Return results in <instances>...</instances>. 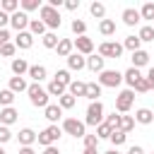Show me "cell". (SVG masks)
Instances as JSON below:
<instances>
[{
    "instance_id": "cell-1",
    "label": "cell",
    "mask_w": 154,
    "mask_h": 154,
    "mask_svg": "<svg viewBox=\"0 0 154 154\" xmlns=\"http://www.w3.org/2000/svg\"><path fill=\"white\" fill-rule=\"evenodd\" d=\"M103 120H106V116H103V103H101V101H91V103L87 106L84 125H94V128H99Z\"/></svg>"
},
{
    "instance_id": "cell-2",
    "label": "cell",
    "mask_w": 154,
    "mask_h": 154,
    "mask_svg": "<svg viewBox=\"0 0 154 154\" xmlns=\"http://www.w3.org/2000/svg\"><path fill=\"white\" fill-rule=\"evenodd\" d=\"M38 14H41V22L53 31V29H58L60 24H63V19H60V12L55 10V7H51V5H41V10H38Z\"/></svg>"
},
{
    "instance_id": "cell-3",
    "label": "cell",
    "mask_w": 154,
    "mask_h": 154,
    "mask_svg": "<svg viewBox=\"0 0 154 154\" xmlns=\"http://www.w3.org/2000/svg\"><path fill=\"white\" fill-rule=\"evenodd\" d=\"M26 94H29L31 106H36V108H46V106H48V91H46L43 87H38L36 82H34V84H29Z\"/></svg>"
},
{
    "instance_id": "cell-4",
    "label": "cell",
    "mask_w": 154,
    "mask_h": 154,
    "mask_svg": "<svg viewBox=\"0 0 154 154\" xmlns=\"http://www.w3.org/2000/svg\"><path fill=\"white\" fill-rule=\"evenodd\" d=\"M60 132H63V130H60L58 125H48L46 130H41V132L36 135V142H38L41 147H53V144L60 140Z\"/></svg>"
},
{
    "instance_id": "cell-5",
    "label": "cell",
    "mask_w": 154,
    "mask_h": 154,
    "mask_svg": "<svg viewBox=\"0 0 154 154\" xmlns=\"http://www.w3.org/2000/svg\"><path fill=\"white\" fill-rule=\"evenodd\" d=\"M63 130H65L67 135L77 137V140H84V135H87V125H84L82 120H77V118H65V120H63Z\"/></svg>"
},
{
    "instance_id": "cell-6",
    "label": "cell",
    "mask_w": 154,
    "mask_h": 154,
    "mask_svg": "<svg viewBox=\"0 0 154 154\" xmlns=\"http://www.w3.org/2000/svg\"><path fill=\"white\" fill-rule=\"evenodd\" d=\"M132 103H135V91L132 89H123L118 96H116V111L123 116V113H128L130 108H132Z\"/></svg>"
},
{
    "instance_id": "cell-7",
    "label": "cell",
    "mask_w": 154,
    "mask_h": 154,
    "mask_svg": "<svg viewBox=\"0 0 154 154\" xmlns=\"http://www.w3.org/2000/svg\"><path fill=\"white\" fill-rule=\"evenodd\" d=\"M123 43H116V41H103L99 46V55L101 58H120L123 55Z\"/></svg>"
},
{
    "instance_id": "cell-8",
    "label": "cell",
    "mask_w": 154,
    "mask_h": 154,
    "mask_svg": "<svg viewBox=\"0 0 154 154\" xmlns=\"http://www.w3.org/2000/svg\"><path fill=\"white\" fill-rule=\"evenodd\" d=\"M120 82H123V72H118V70H103V72L99 75V84H101V87L116 89Z\"/></svg>"
},
{
    "instance_id": "cell-9",
    "label": "cell",
    "mask_w": 154,
    "mask_h": 154,
    "mask_svg": "<svg viewBox=\"0 0 154 154\" xmlns=\"http://www.w3.org/2000/svg\"><path fill=\"white\" fill-rule=\"evenodd\" d=\"M29 22H31V19H29V14H26V12H22V10H19V12H14V14H10V24H12V29H17V34H19V31H26Z\"/></svg>"
},
{
    "instance_id": "cell-10",
    "label": "cell",
    "mask_w": 154,
    "mask_h": 154,
    "mask_svg": "<svg viewBox=\"0 0 154 154\" xmlns=\"http://www.w3.org/2000/svg\"><path fill=\"white\" fill-rule=\"evenodd\" d=\"M75 48H77L79 55H87V58H89V55L94 53V41H91L89 36H77V38H75Z\"/></svg>"
},
{
    "instance_id": "cell-11",
    "label": "cell",
    "mask_w": 154,
    "mask_h": 154,
    "mask_svg": "<svg viewBox=\"0 0 154 154\" xmlns=\"http://www.w3.org/2000/svg\"><path fill=\"white\" fill-rule=\"evenodd\" d=\"M120 17H123V24H125V26H135V24H140V19H142V17H140V10H135V7H125Z\"/></svg>"
},
{
    "instance_id": "cell-12",
    "label": "cell",
    "mask_w": 154,
    "mask_h": 154,
    "mask_svg": "<svg viewBox=\"0 0 154 154\" xmlns=\"http://www.w3.org/2000/svg\"><path fill=\"white\" fill-rule=\"evenodd\" d=\"M43 118H46V120H51V123L55 125V123L63 118V108H60L58 103H48V106L43 108Z\"/></svg>"
},
{
    "instance_id": "cell-13",
    "label": "cell",
    "mask_w": 154,
    "mask_h": 154,
    "mask_svg": "<svg viewBox=\"0 0 154 154\" xmlns=\"http://www.w3.org/2000/svg\"><path fill=\"white\" fill-rule=\"evenodd\" d=\"M17 118H19V113H17V108H12V106H7V108H0V125H12V123H17Z\"/></svg>"
},
{
    "instance_id": "cell-14",
    "label": "cell",
    "mask_w": 154,
    "mask_h": 154,
    "mask_svg": "<svg viewBox=\"0 0 154 154\" xmlns=\"http://www.w3.org/2000/svg\"><path fill=\"white\" fill-rule=\"evenodd\" d=\"M14 46H17V48H22V51L31 48V46H34V36H31V31H19V34H17V38H14Z\"/></svg>"
},
{
    "instance_id": "cell-15",
    "label": "cell",
    "mask_w": 154,
    "mask_h": 154,
    "mask_svg": "<svg viewBox=\"0 0 154 154\" xmlns=\"http://www.w3.org/2000/svg\"><path fill=\"white\" fill-rule=\"evenodd\" d=\"M10 67H12V72H14V77H22L24 72L29 75V63L24 60V58H12V63H10Z\"/></svg>"
},
{
    "instance_id": "cell-16",
    "label": "cell",
    "mask_w": 154,
    "mask_h": 154,
    "mask_svg": "<svg viewBox=\"0 0 154 154\" xmlns=\"http://www.w3.org/2000/svg\"><path fill=\"white\" fill-rule=\"evenodd\" d=\"M135 123H140V125H152V123H154V111H149V108H137V111H135Z\"/></svg>"
},
{
    "instance_id": "cell-17",
    "label": "cell",
    "mask_w": 154,
    "mask_h": 154,
    "mask_svg": "<svg viewBox=\"0 0 154 154\" xmlns=\"http://www.w3.org/2000/svg\"><path fill=\"white\" fill-rule=\"evenodd\" d=\"M103 63H106V58H101V55H94V53L87 58V67H89L91 72H99V75L106 70V67H103Z\"/></svg>"
},
{
    "instance_id": "cell-18",
    "label": "cell",
    "mask_w": 154,
    "mask_h": 154,
    "mask_svg": "<svg viewBox=\"0 0 154 154\" xmlns=\"http://www.w3.org/2000/svg\"><path fill=\"white\" fill-rule=\"evenodd\" d=\"M142 77V72L137 70V67H128L125 72H123V82L130 87V89H135V84H137V79Z\"/></svg>"
},
{
    "instance_id": "cell-19",
    "label": "cell",
    "mask_w": 154,
    "mask_h": 154,
    "mask_svg": "<svg viewBox=\"0 0 154 154\" xmlns=\"http://www.w3.org/2000/svg\"><path fill=\"white\" fill-rule=\"evenodd\" d=\"M17 137H19V144H22V147H31V144L36 142V132H34L31 128H22Z\"/></svg>"
},
{
    "instance_id": "cell-20",
    "label": "cell",
    "mask_w": 154,
    "mask_h": 154,
    "mask_svg": "<svg viewBox=\"0 0 154 154\" xmlns=\"http://www.w3.org/2000/svg\"><path fill=\"white\" fill-rule=\"evenodd\" d=\"M72 48H75V41L72 38H60V43H58V55L60 58H70L72 55Z\"/></svg>"
},
{
    "instance_id": "cell-21",
    "label": "cell",
    "mask_w": 154,
    "mask_h": 154,
    "mask_svg": "<svg viewBox=\"0 0 154 154\" xmlns=\"http://www.w3.org/2000/svg\"><path fill=\"white\" fill-rule=\"evenodd\" d=\"M67 67L79 72V70H84V67H87V58H84V55H79V53H72V55L67 58Z\"/></svg>"
},
{
    "instance_id": "cell-22",
    "label": "cell",
    "mask_w": 154,
    "mask_h": 154,
    "mask_svg": "<svg viewBox=\"0 0 154 154\" xmlns=\"http://www.w3.org/2000/svg\"><path fill=\"white\" fill-rule=\"evenodd\" d=\"M84 154H99V137L84 135Z\"/></svg>"
},
{
    "instance_id": "cell-23",
    "label": "cell",
    "mask_w": 154,
    "mask_h": 154,
    "mask_svg": "<svg viewBox=\"0 0 154 154\" xmlns=\"http://www.w3.org/2000/svg\"><path fill=\"white\" fill-rule=\"evenodd\" d=\"M46 29H48V26H46L41 19H31V22H29V31H31V36H41V38H43V36L48 34Z\"/></svg>"
},
{
    "instance_id": "cell-24",
    "label": "cell",
    "mask_w": 154,
    "mask_h": 154,
    "mask_svg": "<svg viewBox=\"0 0 154 154\" xmlns=\"http://www.w3.org/2000/svg\"><path fill=\"white\" fill-rule=\"evenodd\" d=\"M147 63H149V53H147V51H142V48H140V51H135V53H132V67H137V70H140V67H144Z\"/></svg>"
},
{
    "instance_id": "cell-25",
    "label": "cell",
    "mask_w": 154,
    "mask_h": 154,
    "mask_svg": "<svg viewBox=\"0 0 154 154\" xmlns=\"http://www.w3.org/2000/svg\"><path fill=\"white\" fill-rule=\"evenodd\" d=\"M10 91H14V94H19V91H26L29 89V84H26V79L24 77H10V87H7Z\"/></svg>"
},
{
    "instance_id": "cell-26",
    "label": "cell",
    "mask_w": 154,
    "mask_h": 154,
    "mask_svg": "<svg viewBox=\"0 0 154 154\" xmlns=\"http://www.w3.org/2000/svg\"><path fill=\"white\" fill-rule=\"evenodd\" d=\"M67 94H72L75 99H77V96H84V94H87V82H79V79H72V84L67 87Z\"/></svg>"
},
{
    "instance_id": "cell-27",
    "label": "cell",
    "mask_w": 154,
    "mask_h": 154,
    "mask_svg": "<svg viewBox=\"0 0 154 154\" xmlns=\"http://www.w3.org/2000/svg\"><path fill=\"white\" fill-rule=\"evenodd\" d=\"M101 89H103V87H101L99 82H87V94H84V96H87L89 101H99Z\"/></svg>"
},
{
    "instance_id": "cell-28",
    "label": "cell",
    "mask_w": 154,
    "mask_h": 154,
    "mask_svg": "<svg viewBox=\"0 0 154 154\" xmlns=\"http://www.w3.org/2000/svg\"><path fill=\"white\" fill-rule=\"evenodd\" d=\"M132 128H135V116H125V113H123V116H120V120H118V128H116V130H120V132H125V135H128Z\"/></svg>"
},
{
    "instance_id": "cell-29",
    "label": "cell",
    "mask_w": 154,
    "mask_h": 154,
    "mask_svg": "<svg viewBox=\"0 0 154 154\" xmlns=\"http://www.w3.org/2000/svg\"><path fill=\"white\" fill-rule=\"evenodd\" d=\"M46 75H48V70H46L43 65H31V67H29V77H31L36 84H38L41 79H46Z\"/></svg>"
},
{
    "instance_id": "cell-30",
    "label": "cell",
    "mask_w": 154,
    "mask_h": 154,
    "mask_svg": "<svg viewBox=\"0 0 154 154\" xmlns=\"http://www.w3.org/2000/svg\"><path fill=\"white\" fill-rule=\"evenodd\" d=\"M140 46H142V41H140V36L137 34H130V36H125V41H123V48H128V51H140Z\"/></svg>"
},
{
    "instance_id": "cell-31",
    "label": "cell",
    "mask_w": 154,
    "mask_h": 154,
    "mask_svg": "<svg viewBox=\"0 0 154 154\" xmlns=\"http://www.w3.org/2000/svg\"><path fill=\"white\" fill-rule=\"evenodd\" d=\"M46 91H48V96H58V99H60V96H63V94H67V87H65V84H60V82H55V79H53V82H51V84H48V89H46Z\"/></svg>"
},
{
    "instance_id": "cell-32",
    "label": "cell",
    "mask_w": 154,
    "mask_h": 154,
    "mask_svg": "<svg viewBox=\"0 0 154 154\" xmlns=\"http://www.w3.org/2000/svg\"><path fill=\"white\" fill-rule=\"evenodd\" d=\"M99 31H101L103 36H113V34H116V22H113V19H101V22H99Z\"/></svg>"
},
{
    "instance_id": "cell-33",
    "label": "cell",
    "mask_w": 154,
    "mask_h": 154,
    "mask_svg": "<svg viewBox=\"0 0 154 154\" xmlns=\"http://www.w3.org/2000/svg\"><path fill=\"white\" fill-rule=\"evenodd\" d=\"M19 0H2L0 2V10L2 12H7V14H14V12H19Z\"/></svg>"
},
{
    "instance_id": "cell-34",
    "label": "cell",
    "mask_w": 154,
    "mask_h": 154,
    "mask_svg": "<svg viewBox=\"0 0 154 154\" xmlns=\"http://www.w3.org/2000/svg\"><path fill=\"white\" fill-rule=\"evenodd\" d=\"M75 103H77V99H75L72 94H63V96L58 99V106H60L63 111H70V108H75Z\"/></svg>"
},
{
    "instance_id": "cell-35",
    "label": "cell",
    "mask_w": 154,
    "mask_h": 154,
    "mask_svg": "<svg viewBox=\"0 0 154 154\" xmlns=\"http://www.w3.org/2000/svg\"><path fill=\"white\" fill-rule=\"evenodd\" d=\"M89 12H91V17L103 19V17H106V5H103V2H91V5H89Z\"/></svg>"
},
{
    "instance_id": "cell-36",
    "label": "cell",
    "mask_w": 154,
    "mask_h": 154,
    "mask_svg": "<svg viewBox=\"0 0 154 154\" xmlns=\"http://www.w3.org/2000/svg\"><path fill=\"white\" fill-rule=\"evenodd\" d=\"M113 130H116V128H111L108 123H101V125L96 128V137H99V140H111Z\"/></svg>"
},
{
    "instance_id": "cell-37",
    "label": "cell",
    "mask_w": 154,
    "mask_h": 154,
    "mask_svg": "<svg viewBox=\"0 0 154 154\" xmlns=\"http://www.w3.org/2000/svg\"><path fill=\"white\" fill-rule=\"evenodd\" d=\"M41 41H43V46H46V48H58V43H60V38H58V34H55V31H48Z\"/></svg>"
},
{
    "instance_id": "cell-38",
    "label": "cell",
    "mask_w": 154,
    "mask_h": 154,
    "mask_svg": "<svg viewBox=\"0 0 154 154\" xmlns=\"http://www.w3.org/2000/svg\"><path fill=\"white\" fill-rule=\"evenodd\" d=\"M55 82H60V84H65V87H70L72 84V77H70V70H55V77H53Z\"/></svg>"
},
{
    "instance_id": "cell-39",
    "label": "cell",
    "mask_w": 154,
    "mask_h": 154,
    "mask_svg": "<svg viewBox=\"0 0 154 154\" xmlns=\"http://www.w3.org/2000/svg\"><path fill=\"white\" fill-rule=\"evenodd\" d=\"M137 36H140V41H142V43H144V41H154V26L144 24V26L137 31Z\"/></svg>"
},
{
    "instance_id": "cell-40",
    "label": "cell",
    "mask_w": 154,
    "mask_h": 154,
    "mask_svg": "<svg viewBox=\"0 0 154 154\" xmlns=\"http://www.w3.org/2000/svg\"><path fill=\"white\" fill-rule=\"evenodd\" d=\"M12 101H14V91H10V89H0V106L7 108V106H12Z\"/></svg>"
},
{
    "instance_id": "cell-41",
    "label": "cell",
    "mask_w": 154,
    "mask_h": 154,
    "mask_svg": "<svg viewBox=\"0 0 154 154\" xmlns=\"http://www.w3.org/2000/svg\"><path fill=\"white\" fill-rule=\"evenodd\" d=\"M70 29H72V34H77V36H87V24H84L82 19H72Z\"/></svg>"
},
{
    "instance_id": "cell-42",
    "label": "cell",
    "mask_w": 154,
    "mask_h": 154,
    "mask_svg": "<svg viewBox=\"0 0 154 154\" xmlns=\"http://www.w3.org/2000/svg\"><path fill=\"white\" fill-rule=\"evenodd\" d=\"M140 17L142 19H154V2H144L142 10H140Z\"/></svg>"
},
{
    "instance_id": "cell-43",
    "label": "cell",
    "mask_w": 154,
    "mask_h": 154,
    "mask_svg": "<svg viewBox=\"0 0 154 154\" xmlns=\"http://www.w3.org/2000/svg\"><path fill=\"white\" fill-rule=\"evenodd\" d=\"M31 10H41V0H22V12H31Z\"/></svg>"
},
{
    "instance_id": "cell-44",
    "label": "cell",
    "mask_w": 154,
    "mask_h": 154,
    "mask_svg": "<svg viewBox=\"0 0 154 154\" xmlns=\"http://www.w3.org/2000/svg\"><path fill=\"white\" fill-rule=\"evenodd\" d=\"M149 89H152V84H149V82H147V77H140V79H137V84H135V89H132V91H140V94H144V91H149Z\"/></svg>"
},
{
    "instance_id": "cell-45",
    "label": "cell",
    "mask_w": 154,
    "mask_h": 154,
    "mask_svg": "<svg viewBox=\"0 0 154 154\" xmlns=\"http://www.w3.org/2000/svg\"><path fill=\"white\" fill-rule=\"evenodd\" d=\"M125 140H128V135H125V132H120V130H113V135H111V142H113L116 147L125 144Z\"/></svg>"
},
{
    "instance_id": "cell-46",
    "label": "cell",
    "mask_w": 154,
    "mask_h": 154,
    "mask_svg": "<svg viewBox=\"0 0 154 154\" xmlns=\"http://www.w3.org/2000/svg\"><path fill=\"white\" fill-rule=\"evenodd\" d=\"M14 51H17V46H14V43H5V46L0 48V55H5V58H12V55H14Z\"/></svg>"
},
{
    "instance_id": "cell-47",
    "label": "cell",
    "mask_w": 154,
    "mask_h": 154,
    "mask_svg": "<svg viewBox=\"0 0 154 154\" xmlns=\"http://www.w3.org/2000/svg\"><path fill=\"white\" fill-rule=\"evenodd\" d=\"M10 140H12L10 128H7V125H0V144H5V142H10Z\"/></svg>"
},
{
    "instance_id": "cell-48",
    "label": "cell",
    "mask_w": 154,
    "mask_h": 154,
    "mask_svg": "<svg viewBox=\"0 0 154 154\" xmlns=\"http://www.w3.org/2000/svg\"><path fill=\"white\" fill-rule=\"evenodd\" d=\"M118 120H120V116H116V111H113L111 116H106V120H103V123H108L111 128H118Z\"/></svg>"
},
{
    "instance_id": "cell-49",
    "label": "cell",
    "mask_w": 154,
    "mask_h": 154,
    "mask_svg": "<svg viewBox=\"0 0 154 154\" xmlns=\"http://www.w3.org/2000/svg\"><path fill=\"white\" fill-rule=\"evenodd\" d=\"M5 43H10V31L0 29V46H5Z\"/></svg>"
},
{
    "instance_id": "cell-50",
    "label": "cell",
    "mask_w": 154,
    "mask_h": 154,
    "mask_svg": "<svg viewBox=\"0 0 154 154\" xmlns=\"http://www.w3.org/2000/svg\"><path fill=\"white\" fill-rule=\"evenodd\" d=\"M7 24H10V14H7V12H2V10H0V29H5V26H7Z\"/></svg>"
},
{
    "instance_id": "cell-51",
    "label": "cell",
    "mask_w": 154,
    "mask_h": 154,
    "mask_svg": "<svg viewBox=\"0 0 154 154\" xmlns=\"http://www.w3.org/2000/svg\"><path fill=\"white\" fill-rule=\"evenodd\" d=\"M65 7H67L70 12H75V10L79 7V0H65Z\"/></svg>"
},
{
    "instance_id": "cell-52",
    "label": "cell",
    "mask_w": 154,
    "mask_h": 154,
    "mask_svg": "<svg viewBox=\"0 0 154 154\" xmlns=\"http://www.w3.org/2000/svg\"><path fill=\"white\" fill-rule=\"evenodd\" d=\"M128 154H144V149H142L140 144H132V147L128 149Z\"/></svg>"
},
{
    "instance_id": "cell-53",
    "label": "cell",
    "mask_w": 154,
    "mask_h": 154,
    "mask_svg": "<svg viewBox=\"0 0 154 154\" xmlns=\"http://www.w3.org/2000/svg\"><path fill=\"white\" fill-rule=\"evenodd\" d=\"M147 82H149L152 89H154V67H149V72H147Z\"/></svg>"
},
{
    "instance_id": "cell-54",
    "label": "cell",
    "mask_w": 154,
    "mask_h": 154,
    "mask_svg": "<svg viewBox=\"0 0 154 154\" xmlns=\"http://www.w3.org/2000/svg\"><path fill=\"white\" fill-rule=\"evenodd\" d=\"M43 154H60V152H58V147H46Z\"/></svg>"
},
{
    "instance_id": "cell-55",
    "label": "cell",
    "mask_w": 154,
    "mask_h": 154,
    "mask_svg": "<svg viewBox=\"0 0 154 154\" xmlns=\"http://www.w3.org/2000/svg\"><path fill=\"white\" fill-rule=\"evenodd\" d=\"M19 154H36V152H34L31 147H22V149H19Z\"/></svg>"
},
{
    "instance_id": "cell-56",
    "label": "cell",
    "mask_w": 154,
    "mask_h": 154,
    "mask_svg": "<svg viewBox=\"0 0 154 154\" xmlns=\"http://www.w3.org/2000/svg\"><path fill=\"white\" fill-rule=\"evenodd\" d=\"M106 154H120V152H118V149H108Z\"/></svg>"
},
{
    "instance_id": "cell-57",
    "label": "cell",
    "mask_w": 154,
    "mask_h": 154,
    "mask_svg": "<svg viewBox=\"0 0 154 154\" xmlns=\"http://www.w3.org/2000/svg\"><path fill=\"white\" fill-rule=\"evenodd\" d=\"M0 154H7V152H5V149H2V147H0Z\"/></svg>"
},
{
    "instance_id": "cell-58",
    "label": "cell",
    "mask_w": 154,
    "mask_h": 154,
    "mask_svg": "<svg viewBox=\"0 0 154 154\" xmlns=\"http://www.w3.org/2000/svg\"><path fill=\"white\" fill-rule=\"evenodd\" d=\"M0 48H2V46H0Z\"/></svg>"
},
{
    "instance_id": "cell-59",
    "label": "cell",
    "mask_w": 154,
    "mask_h": 154,
    "mask_svg": "<svg viewBox=\"0 0 154 154\" xmlns=\"http://www.w3.org/2000/svg\"><path fill=\"white\" fill-rule=\"evenodd\" d=\"M152 154H154V152H152Z\"/></svg>"
}]
</instances>
